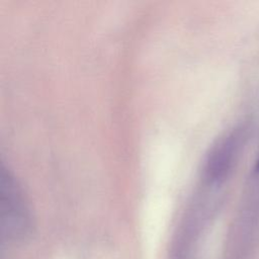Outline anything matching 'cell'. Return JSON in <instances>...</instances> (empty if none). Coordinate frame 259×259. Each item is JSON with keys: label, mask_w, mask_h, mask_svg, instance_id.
Instances as JSON below:
<instances>
[{"label": "cell", "mask_w": 259, "mask_h": 259, "mask_svg": "<svg viewBox=\"0 0 259 259\" xmlns=\"http://www.w3.org/2000/svg\"><path fill=\"white\" fill-rule=\"evenodd\" d=\"M254 172H255L256 174H259V156H258V158H257V160H256V163H255V165H254Z\"/></svg>", "instance_id": "cell-3"}, {"label": "cell", "mask_w": 259, "mask_h": 259, "mask_svg": "<svg viewBox=\"0 0 259 259\" xmlns=\"http://www.w3.org/2000/svg\"><path fill=\"white\" fill-rule=\"evenodd\" d=\"M0 230L3 242L17 243L31 232V218L20 188L10 172L1 170Z\"/></svg>", "instance_id": "cell-1"}, {"label": "cell", "mask_w": 259, "mask_h": 259, "mask_svg": "<svg viewBox=\"0 0 259 259\" xmlns=\"http://www.w3.org/2000/svg\"><path fill=\"white\" fill-rule=\"evenodd\" d=\"M244 138V128L237 127L213 146L204 166V176L208 182L220 183L228 176L240 153Z\"/></svg>", "instance_id": "cell-2"}]
</instances>
